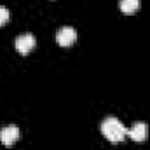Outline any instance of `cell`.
<instances>
[{
  "instance_id": "6da1fadb",
  "label": "cell",
  "mask_w": 150,
  "mask_h": 150,
  "mask_svg": "<svg viewBox=\"0 0 150 150\" xmlns=\"http://www.w3.org/2000/svg\"><path fill=\"white\" fill-rule=\"evenodd\" d=\"M101 131H103V134H105L110 142H120V140H124V136L127 134L126 126H124L117 117H107V119L101 122Z\"/></svg>"
},
{
  "instance_id": "52a82bcc",
  "label": "cell",
  "mask_w": 150,
  "mask_h": 150,
  "mask_svg": "<svg viewBox=\"0 0 150 150\" xmlns=\"http://www.w3.org/2000/svg\"><path fill=\"white\" fill-rule=\"evenodd\" d=\"M9 16H11L9 9H5V7H0V26H2V25H5V23L9 21Z\"/></svg>"
},
{
  "instance_id": "7a4b0ae2",
  "label": "cell",
  "mask_w": 150,
  "mask_h": 150,
  "mask_svg": "<svg viewBox=\"0 0 150 150\" xmlns=\"http://www.w3.org/2000/svg\"><path fill=\"white\" fill-rule=\"evenodd\" d=\"M19 136H21V131H19V127L14 126V124L4 126V127L0 129V142H2L5 147H11L16 140H19Z\"/></svg>"
},
{
  "instance_id": "5b68a950",
  "label": "cell",
  "mask_w": 150,
  "mask_h": 150,
  "mask_svg": "<svg viewBox=\"0 0 150 150\" xmlns=\"http://www.w3.org/2000/svg\"><path fill=\"white\" fill-rule=\"evenodd\" d=\"M127 134L134 140V142H143L149 136V126L145 122H136L131 126V129H127Z\"/></svg>"
},
{
  "instance_id": "277c9868",
  "label": "cell",
  "mask_w": 150,
  "mask_h": 150,
  "mask_svg": "<svg viewBox=\"0 0 150 150\" xmlns=\"http://www.w3.org/2000/svg\"><path fill=\"white\" fill-rule=\"evenodd\" d=\"M35 44H37V40L32 33H23V35L16 37V49L21 54H28L35 47Z\"/></svg>"
},
{
  "instance_id": "8992f818",
  "label": "cell",
  "mask_w": 150,
  "mask_h": 150,
  "mask_svg": "<svg viewBox=\"0 0 150 150\" xmlns=\"http://www.w3.org/2000/svg\"><path fill=\"white\" fill-rule=\"evenodd\" d=\"M120 11L122 12H126V14H133V12H136L138 11V7H140V0H120Z\"/></svg>"
},
{
  "instance_id": "3957f363",
  "label": "cell",
  "mask_w": 150,
  "mask_h": 150,
  "mask_svg": "<svg viewBox=\"0 0 150 150\" xmlns=\"http://www.w3.org/2000/svg\"><path fill=\"white\" fill-rule=\"evenodd\" d=\"M75 38H77V32H75V28H72V26H61V28L58 30V33H56L58 44L63 45V47L72 45L75 42Z\"/></svg>"
}]
</instances>
